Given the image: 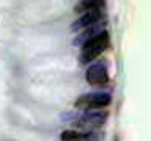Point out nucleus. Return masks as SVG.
Masks as SVG:
<instances>
[{
  "mask_svg": "<svg viewBox=\"0 0 151 141\" xmlns=\"http://www.w3.org/2000/svg\"><path fill=\"white\" fill-rule=\"evenodd\" d=\"M109 45H110V38H109V34L106 30L94 35L88 41H85L82 45V53H80V57H79L80 64L82 65L91 64L94 59H98L109 48Z\"/></svg>",
  "mask_w": 151,
  "mask_h": 141,
  "instance_id": "nucleus-1",
  "label": "nucleus"
},
{
  "mask_svg": "<svg viewBox=\"0 0 151 141\" xmlns=\"http://www.w3.org/2000/svg\"><path fill=\"white\" fill-rule=\"evenodd\" d=\"M112 95L110 94H104V92H91V94H85L80 95L74 103L76 110H82L85 111H94V110H101L110 105Z\"/></svg>",
  "mask_w": 151,
  "mask_h": 141,
  "instance_id": "nucleus-2",
  "label": "nucleus"
},
{
  "mask_svg": "<svg viewBox=\"0 0 151 141\" xmlns=\"http://www.w3.org/2000/svg\"><path fill=\"white\" fill-rule=\"evenodd\" d=\"M107 111H99V110H94V111H85L80 117L74 121V125L79 127V129H83V130H91V129H98L101 127L107 119Z\"/></svg>",
  "mask_w": 151,
  "mask_h": 141,
  "instance_id": "nucleus-3",
  "label": "nucleus"
},
{
  "mask_svg": "<svg viewBox=\"0 0 151 141\" xmlns=\"http://www.w3.org/2000/svg\"><path fill=\"white\" fill-rule=\"evenodd\" d=\"M85 79L91 86H104L109 83V72L104 64H93L90 65L87 73H85Z\"/></svg>",
  "mask_w": 151,
  "mask_h": 141,
  "instance_id": "nucleus-4",
  "label": "nucleus"
},
{
  "mask_svg": "<svg viewBox=\"0 0 151 141\" xmlns=\"http://www.w3.org/2000/svg\"><path fill=\"white\" fill-rule=\"evenodd\" d=\"M99 19H101V10L88 11V13H85V15H82L73 26H71V30H74V32L85 30V29H88V27L98 24Z\"/></svg>",
  "mask_w": 151,
  "mask_h": 141,
  "instance_id": "nucleus-5",
  "label": "nucleus"
},
{
  "mask_svg": "<svg viewBox=\"0 0 151 141\" xmlns=\"http://www.w3.org/2000/svg\"><path fill=\"white\" fill-rule=\"evenodd\" d=\"M91 138H96L93 133H82L77 130H65L60 133V140L61 141H93Z\"/></svg>",
  "mask_w": 151,
  "mask_h": 141,
  "instance_id": "nucleus-6",
  "label": "nucleus"
},
{
  "mask_svg": "<svg viewBox=\"0 0 151 141\" xmlns=\"http://www.w3.org/2000/svg\"><path fill=\"white\" fill-rule=\"evenodd\" d=\"M102 5H104V0H82L79 5L74 7V11L79 13V15H85V13L93 10H101Z\"/></svg>",
  "mask_w": 151,
  "mask_h": 141,
  "instance_id": "nucleus-7",
  "label": "nucleus"
}]
</instances>
